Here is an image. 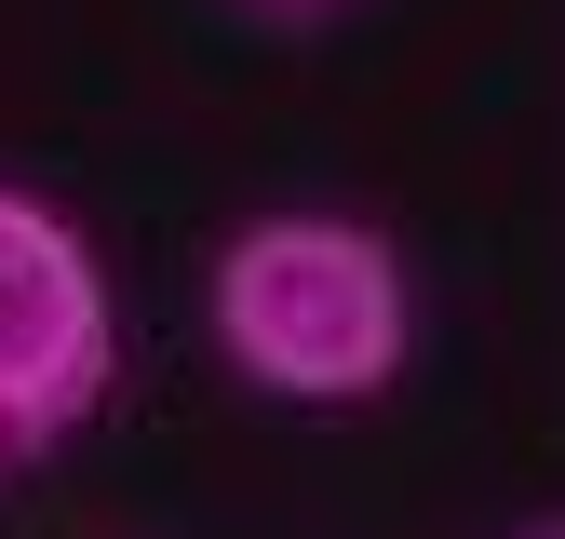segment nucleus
Listing matches in <instances>:
<instances>
[{"label": "nucleus", "mask_w": 565, "mask_h": 539, "mask_svg": "<svg viewBox=\"0 0 565 539\" xmlns=\"http://www.w3.org/2000/svg\"><path fill=\"white\" fill-rule=\"evenodd\" d=\"M202 324L269 404H377L417 351V284L364 216H256L202 270Z\"/></svg>", "instance_id": "1"}, {"label": "nucleus", "mask_w": 565, "mask_h": 539, "mask_svg": "<svg viewBox=\"0 0 565 539\" xmlns=\"http://www.w3.org/2000/svg\"><path fill=\"white\" fill-rule=\"evenodd\" d=\"M108 378H121V324H108L95 243L54 202L0 189V472L54 458L108 404Z\"/></svg>", "instance_id": "2"}, {"label": "nucleus", "mask_w": 565, "mask_h": 539, "mask_svg": "<svg viewBox=\"0 0 565 539\" xmlns=\"http://www.w3.org/2000/svg\"><path fill=\"white\" fill-rule=\"evenodd\" d=\"M269 14H323V0H269Z\"/></svg>", "instance_id": "3"}, {"label": "nucleus", "mask_w": 565, "mask_h": 539, "mask_svg": "<svg viewBox=\"0 0 565 539\" xmlns=\"http://www.w3.org/2000/svg\"><path fill=\"white\" fill-rule=\"evenodd\" d=\"M525 539H565V526H525Z\"/></svg>", "instance_id": "4"}]
</instances>
